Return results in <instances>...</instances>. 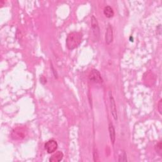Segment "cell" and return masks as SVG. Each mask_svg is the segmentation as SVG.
<instances>
[{
  "instance_id": "6da1fadb",
  "label": "cell",
  "mask_w": 162,
  "mask_h": 162,
  "mask_svg": "<svg viewBox=\"0 0 162 162\" xmlns=\"http://www.w3.org/2000/svg\"><path fill=\"white\" fill-rule=\"evenodd\" d=\"M82 34L79 32H72L67 36L66 39L67 47L69 50H74L82 43Z\"/></svg>"
},
{
  "instance_id": "7a4b0ae2",
  "label": "cell",
  "mask_w": 162,
  "mask_h": 162,
  "mask_svg": "<svg viewBox=\"0 0 162 162\" xmlns=\"http://www.w3.org/2000/svg\"><path fill=\"white\" fill-rule=\"evenodd\" d=\"M91 27H92V39L94 42H98L100 39V27H99L97 19L95 16L91 17Z\"/></svg>"
},
{
  "instance_id": "3957f363",
  "label": "cell",
  "mask_w": 162,
  "mask_h": 162,
  "mask_svg": "<svg viewBox=\"0 0 162 162\" xmlns=\"http://www.w3.org/2000/svg\"><path fill=\"white\" fill-rule=\"evenodd\" d=\"M89 79H90L91 82H95V83L103 82V79H102L100 73L99 72L98 70L96 69H94L91 72L90 75H89Z\"/></svg>"
},
{
  "instance_id": "277c9868",
  "label": "cell",
  "mask_w": 162,
  "mask_h": 162,
  "mask_svg": "<svg viewBox=\"0 0 162 162\" xmlns=\"http://www.w3.org/2000/svg\"><path fill=\"white\" fill-rule=\"evenodd\" d=\"M109 102H110V108H111V113L112 116L114 118L115 121H117L118 120V115H117V107L115 101L113 98V96L112 95V92L111 91L109 92Z\"/></svg>"
},
{
  "instance_id": "5b68a950",
  "label": "cell",
  "mask_w": 162,
  "mask_h": 162,
  "mask_svg": "<svg viewBox=\"0 0 162 162\" xmlns=\"http://www.w3.org/2000/svg\"><path fill=\"white\" fill-rule=\"evenodd\" d=\"M44 148L48 153H53L55 152L57 148H58V143H57L56 141L51 139L46 143Z\"/></svg>"
},
{
  "instance_id": "8992f818",
  "label": "cell",
  "mask_w": 162,
  "mask_h": 162,
  "mask_svg": "<svg viewBox=\"0 0 162 162\" xmlns=\"http://www.w3.org/2000/svg\"><path fill=\"white\" fill-rule=\"evenodd\" d=\"M113 27L110 24H108L107 32L105 34V41L107 44H109L112 43L113 40Z\"/></svg>"
},
{
  "instance_id": "52a82bcc",
  "label": "cell",
  "mask_w": 162,
  "mask_h": 162,
  "mask_svg": "<svg viewBox=\"0 0 162 162\" xmlns=\"http://www.w3.org/2000/svg\"><path fill=\"white\" fill-rule=\"evenodd\" d=\"M64 158V154L61 151H57L56 153L52 155L51 157L50 158V161L51 162H58L60 161Z\"/></svg>"
},
{
  "instance_id": "ba28073f",
  "label": "cell",
  "mask_w": 162,
  "mask_h": 162,
  "mask_svg": "<svg viewBox=\"0 0 162 162\" xmlns=\"http://www.w3.org/2000/svg\"><path fill=\"white\" fill-rule=\"evenodd\" d=\"M109 138H110V140L113 144L115 141V128L113 125L110 123L109 124Z\"/></svg>"
},
{
  "instance_id": "9c48e42d",
  "label": "cell",
  "mask_w": 162,
  "mask_h": 162,
  "mask_svg": "<svg viewBox=\"0 0 162 162\" xmlns=\"http://www.w3.org/2000/svg\"><path fill=\"white\" fill-rule=\"evenodd\" d=\"M12 137L15 139H20L24 138V132L20 129H15L12 133Z\"/></svg>"
},
{
  "instance_id": "30bf717a",
  "label": "cell",
  "mask_w": 162,
  "mask_h": 162,
  "mask_svg": "<svg viewBox=\"0 0 162 162\" xmlns=\"http://www.w3.org/2000/svg\"><path fill=\"white\" fill-rule=\"evenodd\" d=\"M104 14L107 18H112L114 15V12L111 7L107 6L104 8Z\"/></svg>"
},
{
  "instance_id": "8fae6325",
  "label": "cell",
  "mask_w": 162,
  "mask_h": 162,
  "mask_svg": "<svg viewBox=\"0 0 162 162\" xmlns=\"http://www.w3.org/2000/svg\"><path fill=\"white\" fill-rule=\"evenodd\" d=\"M127 155L124 151H121L119 154V159L118 161H127Z\"/></svg>"
},
{
  "instance_id": "7c38bea8",
  "label": "cell",
  "mask_w": 162,
  "mask_h": 162,
  "mask_svg": "<svg viewBox=\"0 0 162 162\" xmlns=\"http://www.w3.org/2000/svg\"><path fill=\"white\" fill-rule=\"evenodd\" d=\"M155 150L159 155H161V151H162V147H161V141H159V143L156 145L155 146Z\"/></svg>"
},
{
  "instance_id": "4fadbf2b",
  "label": "cell",
  "mask_w": 162,
  "mask_h": 162,
  "mask_svg": "<svg viewBox=\"0 0 162 162\" xmlns=\"http://www.w3.org/2000/svg\"><path fill=\"white\" fill-rule=\"evenodd\" d=\"M158 112L160 114H161V112H162V100H160L158 104Z\"/></svg>"
}]
</instances>
